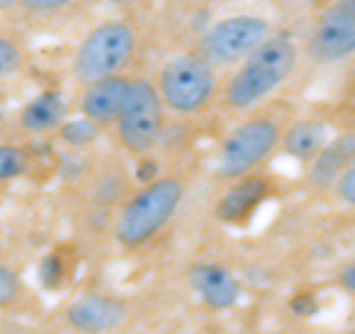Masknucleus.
<instances>
[{"label":"nucleus","mask_w":355,"mask_h":334,"mask_svg":"<svg viewBox=\"0 0 355 334\" xmlns=\"http://www.w3.org/2000/svg\"><path fill=\"white\" fill-rule=\"evenodd\" d=\"M296 65V48L287 36H272L263 44H258L243 65L234 71V77L225 86V107L228 109H249L261 104L266 95H272Z\"/></svg>","instance_id":"1"},{"label":"nucleus","mask_w":355,"mask_h":334,"mask_svg":"<svg viewBox=\"0 0 355 334\" xmlns=\"http://www.w3.org/2000/svg\"><path fill=\"white\" fill-rule=\"evenodd\" d=\"M184 198V184L178 177H157L139 189L130 202L121 207L116 222V240L121 246H142L172 219Z\"/></svg>","instance_id":"2"},{"label":"nucleus","mask_w":355,"mask_h":334,"mask_svg":"<svg viewBox=\"0 0 355 334\" xmlns=\"http://www.w3.org/2000/svg\"><path fill=\"white\" fill-rule=\"evenodd\" d=\"M137 51V33L128 21H104L80 42L74 53V77L80 83H95L113 77Z\"/></svg>","instance_id":"3"},{"label":"nucleus","mask_w":355,"mask_h":334,"mask_svg":"<svg viewBox=\"0 0 355 334\" xmlns=\"http://www.w3.org/2000/svg\"><path fill=\"white\" fill-rule=\"evenodd\" d=\"M282 142V128L272 118L258 116L243 121L240 128H234L225 137L219 148V160H216V175L225 181H240L246 177L252 169L270 157L275 146Z\"/></svg>","instance_id":"4"},{"label":"nucleus","mask_w":355,"mask_h":334,"mask_svg":"<svg viewBox=\"0 0 355 334\" xmlns=\"http://www.w3.org/2000/svg\"><path fill=\"white\" fill-rule=\"evenodd\" d=\"M160 98L172 113L193 116L210 104L216 95L214 65H207L202 57H175L160 69Z\"/></svg>","instance_id":"5"},{"label":"nucleus","mask_w":355,"mask_h":334,"mask_svg":"<svg viewBox=\"0 0 355 334\" xmlns=\"http://www.w3.org/2000/svg\"><path fill=\"white\" fill-rule=\"evenodd\" d=\"M163 98L160 89H154L148 80H130V92L125 109L116 121L119 142L130 154H148L160 139L163 130Z\"/></svg>","instance_id":"6"},{"label":"nucleus","mask_w":355,"mask_h":334,"mask_svg":"<svg viewBox=\"0 0 355 334\" xmlns=\"http://www.w3.org/2000/svg\"><path fill=\"white\" fill-rule=\"evenodd\" d=\"M266 39H270V24L258 15L222 18L198 42V57L207 65H231L246 60Z\"/></svg>","instance_id":"7"},{"label":"nucleus","mask_w":355,"mask_h":334,"mask_svg":"<svg viewBox=\"0 0 355 334\" xmlns=\"http://www.w3.org/2000/svg\"><path fill=\"white\" fill-rule=\"evenodd\" d=\"M314 62H340L355 53V0H335L317 18L305 44Z\"/></svg>","instance_id":"8"},{"label":"nucleus","mask_w":355,"mask_h":334,"mask_svg":"<svg viewBox=\"0 0 355 334\" xmlns=\"http://www.w3.org/2000/svg\"><path fill=\"white\" fill-rule=\"evenodd\" d=\"M65 319L74 331L107 334L128 322V305L113 296H80L65 310Z\"/></svg>","instance_id":"9"},{"label":"nucleus","mask_w":355,"mask_h":334,"mask_svg":"<svg viewBox=\"0 0 355 334\" xmlns=\"http://www.w3.org/2000/svg\"><path fill=\"white\" fill-rule=\"evenodd\" d=\"M128 92H130V80H125V77H119V74L89 83L86 95H83V116L98 121L101 128L116 125L121 109H125Z\"/></svg>","instance_id":"10"},{"label":"nucleus","mask_w":355,"mask_h":334,"mask_svg":"<svg viewBox=\"0 0 355 334\" xmlns=\"http://www.w3.org/2000/svg\"><path fill=\"white\" fill-rule=\"evenodd\" d=\"M270 195V181L266 177H240V181L225 189V195L216 202V216L222 222H243L249 213L258 210V204Z\"/></svg>","instance_id":"11"},{"label":"nucleus","mask_w":355,"mask_h":334,"mask_svg":"<svg viewBox=\"0 0 355 334\" xmlns=\"http://www.w3.org/2000/svg\"><path fill=\"white\" fill-rule=\"evenodd\" d=\"M355 163V133H347L335 142H326V148L317 154L308 169V184L311 186H329Z\"/></svg>","instance_id":"12"},{"label":"nucleus","mask_w":355,"mask_h":334,"mask_svg":"<svg viewBox=\"0 0 355 334\" xmlns=\"http://www.w3.org/2000/svg\"><path fill=\"white\" fill-rule=\"evenodd\" d=\"M193 287L202 296V302L214 310H225L240 299L237 278L225 272L222 266H196L193 270Z\"/></svg>","instance_id":"13"},{"label":"nucleus","mask_w":355,"mask_h":334,"mask_svg":"<svg viewBox=\"0 0 355 334\" xmlns=\"http://www.w3.org/2000/svg\"><path fill=\"white\" fill-rule=\"evenodd\" d=\"M21 128L27 133H48L62 128L65 121V101L60 92H42L21 109Z\"/></svg>","instance_id":"14"},{"label":"nucleus","mask_w":355,"mask_h":334,"mask_svg":"<svg viewBox=\"0 0 355 334\" xmlns=\"http://www.w3.org/2000/svg\"><path fill=\"white\" fill-rule=\"evenodd\" d=\"M282 142H284V151L291 154V157L311 160L326 148V125L323 121H299V125H293L287 130V137Z\"/></svg>","instance_id":"15"},{"label":"nucleus","mask_w":355,"mask_h":334,"mask_svg":"<svg viewBox=\"0 0 355 334\" xmlns=\"http://www.w3.org/2000/svg\"><path fill=\"white\" fill-rule=\"evenodd\" d=\"M98 130H101V125L83 116V118L62 121L60 137H62V142H65L69 148H86V146H92V142L98 139Z\"/></svg>","instance_id":"16"},{"label":"nucleus","mask_w":355,"mask_h":334,"mask_svg":"<svg viewBox=\"0 0 355 334\" xmlns=\"http://www.w3.org/2000/svg\"><path fill=\"white\" fill-rule=\"evenodd\" d=\"M27 154L18 146H0V181H12V177L27 172Z\"/></svg>","instance_id":"17"},{"label":"nucleus","mask_w":355,"mask_h":334,"mask_svg":"<svg viewBox=\"0 0 355 334\" xmlns=\"http://www.w3.org/2000/svg\"><path fill=\"white\" fill-rule=\"evenodd\" d=\"M21 62H24V57H21V48L12 39L0 36V80H3V77H12L21 69Z\"/></svg>","instance_id":"18"},{"label":"nucleus","mask_w":355,"mask_h":334,"mask_svg":"<svg viewBox=\"0 0 355 334\" xmlns=\"http://www.w3.org/2000/svg\"><path fill=\"white\" fill-rule=\"evenodd\" d=\"M21 293V284H18V275L12 270H6V266H0V308L12 305Z\"/></svg>","instance_id":"19"},{"label":"nucleus","mask_w":355,"mask_h":334,"mask_svg":"<svg viewBox=\"0 0 355 334\" xmlns=\"http://www.w3.org/2000/svg\"><path fill=\"white\" fill-rule=\"evenodd\" d=\"M42 281H44V287H60V281H62V261L57 258V254L44 258V263H42Z\"/></svg>","instance_id":"20"},{"label":"nucleus","mask_w":355,"mask_h":334,"mask_svg":"<svg viewBox=\"0 0 355 334\" xmlns=\"http://www.w3.org/2000/svg\"><path fill=\"white\" fill-rule=\"evenodd\" d=\"M335 189H338V195H340V202H347V204H355V163L349 166L347 172H343L338 181H335Z\"/></svg>","instance_id":"21"},{"label":"nucleus","mask_w":355,"mask_h":334,"mask_svg":"<svg viewBox=\"0 0 355 334\" xmlns=\"http://www.w3.org/2000/svg\"><path fill=\"white\" fill-rule=\"evenodd\" d=\"M69 3L71 0H24V6L30 12H53V9H62Z\"/></svg>","instance_id":"22"},{"label":"nucleus","mask_w":355,"mask_h":334,"mask_svg":"<svg viewBox=\"0 0 355 334\" xmlns=\"http://www.w3.org/2000/svg\"><path fill=\"white\" fill-rule=\"evenodd\" d=\"M314 308H317V299L311 293H299V296L291 299V310H293V314H314Z\"/></svg>","instance_id":"23"},{"label":"nucleus","mask_w":355,"mask_h":334,"mask_svg":"<svg viewBox=\"0 0 355 334\" xmlns=\"http://www.w3.org/2000/svg\"><path fill=\"white\" fill-rule=\"evenodd\" d=\"M157 172H160V163L157 160H142L139 169H137V177H139L142 184H151V181H157Z\"/></svg>","instance_id":"24"},{"label":"nucleus","mask_w":355,"mask_h":334,"mask_svg":"<svg viewBox=\"0 0 355 334\" xmlns=\"http://www.w3.org/2000/svg\"><path fill=\"white\" fill-rule=\"evenodd\" d=\"M340 284H343V290H349V293H355V263H349L347 270L340 272Z\"/></svg>","instance_id":"25"},{"label":"nucleus","mask_w":355,"mask_h":334,"mask_svg":"<svg viewBox=\"0 0 355 334\" xmlns=\"http://www.w3.org/2000/svg\"><path fill=\"white\" fill-rule=\"evenodd\" d=\"M15 3H24V0H0V9H9V6H15Z\"/></svg>","instance_id":"26"},{"label":"nucleus","mask_w":355,"mask_h":334,"mask_svg":"<svg viewBox=\"0 0 355 334\" xmlns=\"http://www.w3.org/2000/svg\"><path fill=\"white\" fill-rule=\"evenodd\" d=\"M110 3H116V6H128V3H137V0H110Z\"/></svg>","instance_id":"27"},{"label":"nucleus","mask_w":355,"mask_h":334,"mask_svg":"<svg viewBox=\"0 0 355 334\" xmlns=\"http://www.w3.org/2000/svg\"><path fill=\"white\" fill-rule=\"evenodd\" d=\"M302 3H320V0H302Z\"/></svg>","instance_id":"28"}]
</instances>
